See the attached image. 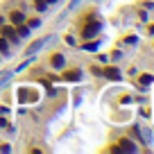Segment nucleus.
Instances as JSON below:
<instances>
[{
  "mask_svg": "<svg viewBox=\"0 0 154 154\" xmlns=\"http://www.w3.org/2000/svg\"><path fill=\"white\" fill-rule=\"evenodd\" d=\"M102 29H104V20L102 18H95V20H91V23H82V27H79V38H82V41L97 38L102 34Z\"/></svg>",
  "mask_w": 154,
  "mask_h": 154,
  "instance_id": "obj_1",
  "label": "nucleus"
},
{
  "mask_svg": "<svg viewBox=\"0 0 154 154\" xmlns=\"http://www.w3.org/2000/svg\"><path fill=\"white\" fill-rule=\"evenodd\" d=\"M131 131H134V136L138 138V143L143 145V147L149 149L154 145V131H152L149 125H138V122H136V125H131Z\"/></svg>",
  "mask_w": 154,
  "mask_h": 154,
  "instance_id": "obj_2",
  "label": "nucleus"
},
{
  "mask_svg": "<svg viewBox=\"0 0 154 154\" xmlns=\"http://www.w3.org/2000/svg\"><path fill=\"white\" fill-rule=\"evenodd\" d=\"M57 38H59L57 34H50V36H41V38H34V41H29V45L25 48V57H27V54H38L41 50L45 48V45H52Z\"/></svg>",
  "mask_w": 154,
  "mask_h": 154,
  "instance_id": "obj_3",
  "label": "nucleus"
},
{
  "mask_svg": "<svg viewBox=\"0 0 154 154\" xmlns=\"http://www.w3.org/2000/svg\"><path fill=\"white\" fill-rule=\"evenodd\" d=\"M109 152H129V154H134V152H140V147H138V143H134L131 138L122 136V138L116 140L113 147H109Z\"/></svg>",
  "mask_w": 154,
  "mask_h": 154,
  "instance_id": "obj_4",
  "label": "nucleus"
},
{
  "mask_svg": "<svg viewBox=\"0 0 154 154\" xmlns=\"http://www.w3.org/2000/svg\"><path fill=\"white\" fill-rule=\"evenodd\" d=\"M61 79L66 84H79L84 79V68L75 66V68H63L61 70Z\"/></svg>",
  "mask_w": 154,
  "mask_h": 154,
  "instance_id": "obj_5",
  "label": "nucleus"
},
{
  "mask_svg": "<svg viewBox=\"0 0 154 154\" xmlns=\"http://www.w3.org/2000/svg\"><path fill=\"white\" fill-rule=\"evenodd\" d=\"M102 79H106V82H122V70L116 63H106V66H102Z\"/></svg>",
  "mask_w": 154,
  "mask_h": 154,
  "instance_id": "obj_6",
  "label": "nucleus"
},
{
  "mask_svg": "<svg viewBox=\"0 0 154 154\" xmlns=\"http://www.w3.org/2000/svg\"><path fill=\"white\" fill-rule=\"evenodd\" d=\"M0 36H5L11 45H18L20 41H23V38L18 36V32H16V27H14L11 23H5L2 27H0Z\"/></svg>",
  "mask_w": 154,
  "mask_h": 154,
  "instance_id": "obj_7",
  "label": "nucleus"
},
{
  "mask_svg": "<svg viewBox=\"0 0 154 154\" xmlns=\"http://www.w3.org/2000/svg\"><path fill=\"white\" fill-rule=\"evenodd\" d=\"M50 70H63L66 68V52H52L48 59Z\"/></svg>",
  "mask_w": 154,
  "mask_h": 154,
  "instance_id": "obj_8",
  "label": "nucleus"
},
{
  "mask_svg": "<svg viewBox=\"0 0 154 154\" xmlns=\"http://www.w3.org/2000/svg\"><path fill=\"white\" fill-rule=\"evenodd\" d=\"M25 20H27V14H25L23 9H11L9 14H7V23H11L16 27V25H23Z\"/></svg>",
  "mask_w": 154,
  "mask_h": 154,
  "instance_id": "obj_9",
  "label": "nucleus"
},
{
  "mask_svg": "<svg viewBox=\"0 0 154 154\" xmlns=\"http://www.w3.org/2000/svg\"><path fill=\"white\" fill-rule=\"evenodd\" d=\"M102 45V38H88V41H82V45H79V50L82 52H95V50H100Z\"/></svg>",
  "mask_w": 154,
  "mask_h": 154,
  "instance_id": "obj_10",
  "label": "nucleus"
},
{
  "mask_svg": "<svg viewBox=\"0 0 154 154\" xmlns=\"http://www.w3.org/2000/svg\"><path fill=\"white\" fill-rule=\"evenodd\" d=\"M11 79H14V70H0V91L9 86Z\"/></svg>",
  "mask_w": 154,
  "mask_h": 154,
  "instance_id": "obj_11",
  "label": "nucleus"
},
{
  "mask_svg": "<svg viewBox=\"0 0 154 154\" xmlns=\"http://www.w3.org/2000/svg\"><path fill=\"white\" fill-rule=\"evenodd\" d=\"M29 100H36V97H34V93H32V91H27V86L18 88V102H20V104H27Z\"/></svg>",
  "mask_w": 154,
  "mask_h": 154,
  "instance_id": "obj_12",
  "label": "nucleus"
},
{
  "mask_svg": "<svg viewBox=\"0 0 154 154\" xmlns=\"http://www.w3.org/2000/svg\"><path fill=\"white\" fill-rule=\"evenodd\" d=\"M16 32H18V36H20V38H29V36H32V27H29L27 23L16 25Z\"/></svg>",
  "mask_w": 154,
  "mask_h": 154,
  "instance_id": "obj_13",
  "label": "nucleus"
},
{
  "mask_svg": "<svg viewBox=\"0 0 154 154\" xmlns=\"http://www.w3.org/2000/svg\"><path fill=\"white\" fill-rule=\"evenodd\" d=\"M0 54H2V57H9L11 54V43L5 36H0Z\"/></svg>",
  "mask_w": 154,
  "mask_h": 154,
  "instance_id": "obj_14",
  "label": "nucleus"
},
{
  "mask_svg": "<svg viewBox=\"0 0 154 154\" xmlns=\"http://www.w3.org/2000/svg\"><path fill=\"white\" fill-rule=\"evenodd\" d=\"M32 5H34V9H36L38 14H45V11L50 9V7H48V2H45V0H32Z\"/></svg>",
  "mask_w": 154,
  "mask_h": 154,
  "instance_id": "obj_15",
  "label": "nucleus"
},
{
  "mask_svg": "<svg viewBox=\"0 0 154 154\" xmlns=\"http://www.w3.org/2000/svg\"><path fill=\"white\" fill-rule=\"evenodd\" d=\"M59 93H61V91H59V88L54 86V84H45V95H48L50 100H54V97H59Z\"/></svg>",
  "mask_w": 154,
  "mask_h": 154,
  "instance_id": "obj_16",
  "label": "nucleus"
},
{
  "mask_svg": "<svg viewBox=\"0 0 154 154\" xmlns=\"http://www.w3.org/2000/svg\"><path fill=\"white\" fill-rule=\"evenodd\" d=\"M109 57H111V63H120V61H122V59H125V52H122V50H120V48H116V50H113V52H111V54H109Z\"/></svg>",
  "mask_w": 154,
  "mask_h": 154,
  "instance_id": "obj_17",
  "label": "nucleus"
},
{
  "mask_svg": "<svg viewBox=\"0 0 154 154\" xmlns=\"http://www.w3.org/2000/svg\"><path fill=\"white\" fill-rule=\"evenodd\" d=\"M95 18H100L97 9H91V11H86V14H82V23H91V20H95Z\"/></svg>",
  "mask_w": 154,
  "mask_h": 154,
  "instance_id": "obj_18",
  "label": "nucleus"
},
{
  "mask_svg": "<svg viewBox=\"0 0 154 154\" xmlns=\"http://www.w3.org/2000/svg\"><path fill=\"white\" fill-rule=\"evenodd\" d=\"M138 43H140L138 34H129V36L122 38V45H138Z\"/></svg>",
  "mask_w": 154,
  "mask_h": 154,
  "instance_id": "obj_19",
  "label": "nucleus"
},
{
  "mask_svg": "<svg viewBox=\"0 0 154 154\" xmlns=\"http://www.w3.org/2000/svg\"><path fill=\"white\" fill-rule=\"evenodd\" d=\"M25 23H27L29 27H32V32H34V29H38V27H41V25H43V20L38 18V16H32V18H27V20H25Z\"/></svg>",
  "mask_w": 154,
  "mask_h": 154,
  "instance_id": "obj_20",
  "label": "nucleus"
},
{
  "mask_svg": "<svg viewBox=\"0 0 154 154\" xmlns=\"http://www.w3.org/2000/svg\"><path fill=\"white\" fill-rule=\"evenodd\" d=\"M138 82H140V84H147V86H152V84H154V75H149V72H143V75H138Z\"/></svg>",
  "mask_w": 154,
  "mask_h": 154,
  "instance_id": "obj_21",
  "label": "nucleus"
},
{
  "mask_svg": "<svg viewBox=\"0 0 154 154\" xmlns=\"http://www.w3.org/2000/svg\"><path fill=\"white\" fill-rule=\"evenodd\" d=\"M82 2H84V0H68V5H66V11H68V14H72V11H75L77 7L82 5Z\"/></svg>",
  "mask_w": 154,
  "mask_h": 154,
  "instance_id": "obj_22",
  "label": "nucleus"
},
{
  "mask_svg": "<svg viewBox=\"0 0 154 154\" xmlns=\"http://www.w3.org/2000/svg\"><path fill=\"white\" fill-rule=\"evenodd\" d=\"M97 63H100V66H106V63H111V57L109 54H97Z\"/></svg>",
  "mask_w": 154,
  "mask_h": 154,
  "instance_id": "obj_23",
  "label": "nucleus"
},
{
  "mask_svg": "<svg viewBox=\"0 0 154 154\" xmlns=\"http://www.w3.org/2000/svg\"><path fill=\"white\" fill-rule=\"evenodd\" d=\"M138 18L143 20V23H147V20H149V11H147V9H143V7H140V9H138Z\"/></svg>",
  "mask_w": 154,
  "mask_h": 154,
  "instance_id": "obj_24",
  "label": "nucleus"
},
{
  "mask_svg": "<svg viewBox=\"0 0 154 154\" xmlns=\"http://www.w3.org/2000/svg\"><path fill=\"white\" fill-rule=\"evenodd\" d=\"M140 7H143V9H147V11H154V0H143V2H140Z\"/></svg>",
  "mask_w": 154,
  "mask_h": 154,
  "instance_id": "obj_25",
  "label": "nucleus"
},
{
  "mask_svg": "<svg viewBox=\"0 0 154 154\" xmlns=\"http://www.w3.org/2000/svg\"><path fill=\"white\" fill-rule=\"evenodd\" d=\"M88 70H91V75H95V77H102V66H91Z\"/></svg>",
  "mask_w": 154,
  "mask_h": 154,
  "instance_id": "obj_26",
  "label": "nucleus"
},
{
  "mask_svg": "<svg viewBox=\"0 0 154 154\" xmlns=\"http://www.w3.org/2000/svg\"><path fill=\"white\" fill-rule=\"evenodd\" d=\"M11 113V106H7V104H0V116H9Z\"/></svg>",
  "mask_w": 154,
  "mask_h": 154,
  "instance_id": "obj_27",
  "label": "nucleus"
},
{
  "mask_svg": "<svg viewBox=\"0 0 154 154\" xmlns=\"http://www.w3.org/2000/svg\"><path fill=\"white\" fill-rule=\"evenodd\" d=\"M9 127V120H7V116H0V129H7Z\"/></svg>",
  "mask_w": 154,
  "mask_h": 154,
  "instance_id": "obj_28",
  "label": "nucleus"
},
{
  "mask_svg": "<svg viewBox=\"0 0 154 154\" xmlns=\"http://www.w3.org/2000/svg\"><path fill=\"white\" fill-rule=\"evenodd\" d=\"M66 43L68 45H77V38L72 36V34H66Z\"/></svg>",
  "mask_w": 154,
  "mask_h": 154,
  "instance_id": "obj_29",
  "label": "nucleus"
},
{
  "mask_svg": "<svg viewBox=\"0 0 154 154\" xmlns=\"http://www.w3.org/2000/svg\"><path fill=\"white\" fill-rule=\"evenodd\" d=\"M11 149H14V147H11L9 143H2V145H0V152H5V154H7V152H11Z\"/></svg>",
  "mask_w": 154,
  "mask_h": 154,
  "instance_id": "obj_30",
  "label": "nucleus"
},
{
  "mask_svg": "<svg viewBox=\"0 0 154 154\" xmlns=\"http://www.w3.org/2000/svg\"><path fill=\"white\" fill-rule=\"evenodd\" d=\"M131 102H134V97H131V95H125V97L120 100V104H131Z\"/></svg>",
  "mask_w": 154,
  "mask_h": 154,
  "instance_id": "obj_31",
  "label": "nucleus"
},
{
  "mask_svg": "<svg viewBox=\"0 0 154 154\" xmlns=\"http://www.w3.org/2000/svg\"><path fill=\"white\" fill-rule=\"evenodd\" d=\"M147 36H152V38H154V23H152V25H147Z\"/></svg>",
  "mask_w": 154,
  "mask_h": 154,
  "instance_id": "obj_32",
  "label": "nucleus"
},
{
  "mask_svg": "<svg viewBox=\"0 0 154 154\" xmlns=\"http://www.w3.org/2000/svg\"><path fill=\"white\" fill-rule=\"evenodd\" d=\"M45 2H48V7H54V5H59L61 0H45Z\"/></svg>",
  "mask_w": 154,
  "mask_h": 154,
  "instance_id": "obj_33",
  "label": "nucleus"
},
{
  "mask_svg": "<svg viewBox=\"0 0 154 154\" xmlns=\"http://www.w3.org/2000/svg\"><path fill=\"white\" fill-rule=\"evenodd\" d=\"M5 23H7V16H5V14H0V27H2Z\"/></svg>",
  "mask_w": 154,
  "mask_h": 154,
  "instance_id": "obj_34",
  "label": "nucleus"
},
{
  "mask_svg": "<svg viewBox=\"0 0 154 154\" xmlns=\"http://www.w3.org/2000/svg\"><path fill=\"white\" fill-rule=\"evenodd\" d=\"M152 45H154V38H152Z\"/></svg>",
  "mask_w": 154,
  "mask_h": 154,
  "instance_id": "obj_35",
  "label": "nucleus"
},
{
  "mask_svg": "<svg viewBox=\"0 0 154 154\" xmlns=\"http://www.w3.org/2000/svg\"><path fill=\"white\" fill-rule=\"evenodd\" d=\"M97 2H102V0H97Z\"/></svg>",
  "mask_w": 154,
  "mask_h": 154,
  "instance_id": "obj_36",
  "label": "nucleus"
}]
</instances>
